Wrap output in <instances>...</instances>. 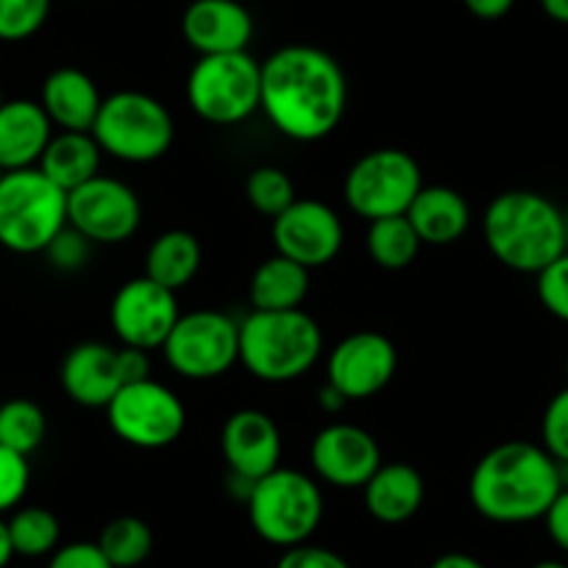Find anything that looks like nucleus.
I'll list each match as a JSON object with an SVG mask.
<instances>
[{
    "label": "nucleus",
    "instance_id": "obj_1",
    "mask_svg": "<svg viewBox=\"0 0 568 568\" xmlns=\"http://www.w3.org/2000/svg\"><path fill=\"white\" fill-rule=\"evenodd\" d=\"M348 81L341 62L315 45H284L262 62L260 109L293 142H318L341 125Z\"/></svg>",
    "mask_w": 568,
    "mask_h": 568
},
{
    "label": "nucleus",
    "instance_id": "obj_2",
    "mask_svg": "<svg viewBox=\"0 0 568 568\" xmlns=\"http://www.w3.org/2000/svg\"><path fill=\"white\" fill-rule=\"evenodd\" d=\"M562 488L560 463L540 444L505 440L479 457L468 479L474 510L494 524H529L544 518Z\"/></svg>",
    "mask_w": 568,
    "mask_h": 568
},
{
    "label": "nucleus",
    "instance_id": "obj_3",
    "mask_svg": "<svg viewBox=\"0 0 568 568\" xmlns=\"http://www.w3.org/2000/svg\"><path fill=\"white\" fill-rule=\"evenodd\" d=\"M485 245L496 262L516 273L538 276L566 254V215L535 190H507L488 204L483 217Z\"/></svg>",
    "mask_w": 568,
    "mask_h": 568
},
{
    "label": "nucleus",
    "instance_id": "obj_4",
    "mask_svg": "<svg viewBox=\"0 0 568 568\" xmlns=\"http://www.w3.org/2000/svg\"><path fill=\"white\" fill-rule=\"evenodd\" d=\"M324 352V332L304 310L251 313L240 324V363L254 379L282 385L307 374Z\"/></svg>",
    "mask_w": 568,
    "mask_h": 568
},
{
    "label": "nucleus",
    "instance_id": "obj_5",
    "mask_svg": "<svg viewBox=\"0 0 568 568\" xmlns=\"http://www.w3.org/2000/svg\"><path fill=\"white\" fill-rule=\"evenodd\" d=\"M251 529L265 544L291 549L307 544L324 518V494L318 483L296 468H282L256 479L245 494Z\"/></svg>",
    "mask_w": 568,
    "mask_h": 568
},
{
    "label": "nucleus",
    "instance_id": "obj_6",
    "mask_svg": "<svg viewBox=\"0 0 568 568\" xmlns=\"http://www.w3.org/2000/svg\"><path fill=\"white\" fill-rule=\"evenodd\" d=\"M92 136L112 160L149 165L173 149L176 123L171 109L149 92L120 90L103 98Z\"/></svg>",
    "mask_w": 568,
    "mask_h": 568
},
{
    "label": "nucleus",
    "instance_id": "obj_7",
    "mask_svg": "<svg viewBox=\"0 0 568 568\" xmlns=\"http://www.w3.org/2000/svg\"><path fill=\"white\" fill-rule=\"evenodd\" d=\"M68 229V193L40 168L12 171L0 182V245L14 254H45Z\"/></svg>",
    "mask_w": 568,
    "mask_h": 568
},
{
    "label": "nucleus",
    "instance_id": "obj_8",
    "mask_svg": "<svg viewBox=\"0 0 568 568\" xmlns=\"http://www.w3.org/2000/svg\"><path fill=\"white\" fill-rule=\"evenodd\" d=\"M187 103L204 123H245L262 103V62L248 51L199 57L187 75Z\"/></svg>",
    "mask_w": 568,
    "mask_h": 568
},
{
    "label": "nucleus",
    "instance_id": "obj_9",
    "mask_svg": "<svg viewBox=\"0 0 568 568\" xmlns=\"http://www.w3.org/2000/svg\"><path fill=\"white\" fill-rule=\"evenodd\" d=\"M420 187L424 173L413 154L402 149H376L348 168L343 195L348 210L371 223L404 215Z\"/></svg>",
    "mask_w": 568,
    "mask_h": 568
},
{
    "label": "nucleus",
    "instance_id": "obj_10",
    "mask_svg": "<svg viewBox=\"0 0 568 568\" xmlns=\"http://www.w3.org/2000/svg\"><path fill=\"white\" fill-rule=\"evenodd\" d=\"M112 433L134 449L156 452L176 444L187 424L182 398L156 379L129 382L106 404Z\"/></svg>",
    "mask_w": 568,
    "mask_h": 568
},
{
    "label": "nucleus",
    "instance_id": "obj_11",
    "mask_svg": "<svg viewBox=\"0 0 568 568\" xmlns=\"http://www.w3.org/2000/svg\"><path fill=\"white\" fill-rule=\"evenodd\" d=\"M162 354L184 379H217L240 363V324L217 310H195L176 321Z\"/></svg>",
    "mask_w": 568,
    "mask_h": 568
},
{
    "label": "nucleus",
    "instance_id": "obj_12",
    "mask_svg": "<svg viewBox=\"0 0 568 568\" xmlns=\"http://www.w3.org/2000/svg\"><path fill=\"white\" fill-rule=\"evenodd\" d=\"M142 204L134 190L120 179L98 173L95 179L68 193V226L90 243L118 245L140 229Z\"/></svg>",
    "mask_w": 568,
    "mask_h": 568
},
{
    "label": "nucleus",
    "instance_id": "obj_13",
    "mask_svg": "<svg viewBox=\"0 0 568 568\" xmlns=\"http://www.w3.org/2000/svg\"><path fill=\"white\" fill-rule=\"evenodd\" d=\"M182 318L176 293L156 284L145 273L125 282L112 298L109 321L118 341L129 348L154 352L165 346L168 335Z\"/></svg>",
    "mask_w": 568,
    "mask_h": 568
},
{
    "label": "nucleus",
    "instance_id": "obj_14",
    "mask_svg": "<svg viewBox=\"0 0 568 568\" xmlns=\"http://www.w3.org/2000/svg\"><path fill=\"white\" fill-rule=\"evenodd\" d=\"M398 352L382 332H354L343 337L326 363V385L335 387L346 402H365L393 382Z\"/></svg>",
    "mask_w": 568,
    "mask_h": 568
},
{
    "label": "nucleus",
    "instance_id": "obj_15",
    "mask_svg": "<svg viewBox=\"0 0 568 568\" xmlns=\"http://www.w3.org/2000/svg\"><path fill=\"white\" fill-rule=\"evenodd\" d=\"M271 237L276 254L313 271L329 265L341 254L343 221L324 201L296 199L282 215L273 217Z\"/></svg>",
    "mask_w": 568,
    "mask_h": 568
},
{
    "label": "nucleus",
    "instance_id": "obj_16",
    "mask_svg": "<svg viewBox=\"0 0 568 568\" xmlns=\"http://www.w3.org/2000/svg\"><path fill=\"white\" fill-rule=\"evenodd\" d=\"M221 452L234 483H243L248 494L256 479L276 471L282 463V433L262 409H237L221 429Z\"/></svg>",
    "mask_w": 568,
    "mask_h": 568
},
{
    "label": "nucleus",
    "instance_id": "obj_17",
    "mask_svg": "<svg viewBox=\"0 0 568 568\" xmlns=\"http://www.w3.org/2000/svg\"><path fill=\"white\" fill-rule=\"evenodd\" d=\"M310 463L313 471L332 488L363 490V485L382 466V449L363 426L329 424L315 435L310 446Z\"/></svg>",
    "mask_w": 568,
    "mask_h": 568
},
{
    "label": "nucleus",
    "instance_id": "obj_18",
    "mask_svg": "<svg viewBox=\"0 0 568 568\" xmlns=\"http://www.w3.org/2000/svg\"><path fill=\"white\" fill-rule=\"evenodd\" d=\"M182 37L199 57L248 51L254 18L240 0H193L182 14Z\"/></svg>",
    "mask_w": 568,
    "mask_h": 568
},
{
    "label": "nucleus",
    "instance_id": "obj_19",
    "mask_svg": "<svg viewBox=\"0 0 568 568\" xmlns=\"http://www.w3.org/2000/svg\"><path fill=\"white\" fill-rule=\"evenodd\" d=\"M59 382H62V390L68 393L70 402L90 409H106L114 393L125 385L120 348L98 341L79 343L64 354Z\"/></svg>",
    "mask_w": 568,
    "mask_h": 568
},
{
    "label": "nucleus",
    "instance_id": "obj_20",
    "mask_svg": "<svg viewBox=\"0 0 568 568\" xmlns=\"http://www.w3.org/2000/svg\"><path fill=\"white\" fill-rule=\"evenodd\" d=\"M53 123L40 101L14 98L0 103V168L7 173L40 165Z\"/></svg>",
    "mask_w": 568,
    "mask_h": 568
},
{
    "label": "nucleus",
    "instance_id": "obj_21",
    "mask_svg": "<svg viewBox=\"0 0 568 568\" xmlns=\"http://www.w3.org/2000/svg\"><path fill=\"white\" fill-rule=\"evenodd\" d=\"M42 109L59 131H90L101 112L98 84L79 68H59L42 84Z\"/></svg>",
    "mask_w": 568,
    "mask_h": 568
},
{
    "label": "nucleus",
    "instance_id": "obj_22",
    "mask_svg": "<svg viewBox=\"0 0 568 568\" xmlns=\"http://www.w3.org/2000/svg\"><path fill=\"white\" fill-rule=\"evenodd\" d=\"M424 477L409 463H382L363 485V501L371 518L382 524H404L424 505Z\"/></svg>",
    "mask_w": 568,
    "mask_h": 568
},
{
    "label": "nucleus",
    "instance_id": "obj_23",
    "mask_svg": "<svg viewBox=\"0 0 568 568\" xmlns=\"http://www.w3.org/2000/svg\"><path fill=\"white\" fill-rule=\"evenodd\" d=\"M424 245H452L471 226L468 201L452 187H420L409 210L404 212Z\"/></svg>",
    "mask_w": 568,
    "mask_h": 568
},
{
    "label": "nucleus",
    "instance_id": "obj_24",
    "mask_svg": "<svg viewBox=\"0 0 568 568\" xmlns=\"http://www.w3.org/2000/svg\"><path fill=\"white\" fill-rule=\"evenodd\" d=\"M310 296V271L282 254L260 262L248 284V302L256 313L302 310Z\"/></svg>",
    "mask_w": 568,
    "mask_h": 568
},
{
    "label": "nucleus",
    "instance_id": "obj_25",
    "mask_svg": "<svg viewBox=\"0 0 568 568\" xmlns=\"http://www.w3.org/2000/svg\"><path fill=\"white\" fill-rule=\"evenodd\" d=\"M101 145L90 131H59L48 142L45 154L40 160V171L51 179L64 193L81 187L84 182L98 176L101 171Z\"/></svg>",
    "mask_w": 568,
    "mask_h": 568
},
{
    "label": "nucleus",
    "instance_id": "obj_26",
    "mask_svg": "<svg viewBox=\"0 0 568 568\" xmlns=\"http://www.w3.org/2000/svg\"><path fill=\"white\" fill-rule=\"evenodd\" d=\"M201 262H204V251H201L199 237L187 229H171L151 243L145 254V276L176 293L199 276Z\"/></svg>",
    "mask_w": 568,
    "mask_h": 568
},
{
    "label": "nucleus",
    "instance_id": "obj_27",
    "mask_svg": "<svg viewBox=\"0 0 568 568\" xmlns=\"http://www.w3.org/2000/svg\"><path fill=\"white\" fill-rule=\"evenodd\" d=\"M365 245H368L371 260L385 271H404L415 262L420 251V237L407 221V215L379 217V221L368 223V234H365Z\"/></svg>",
    "mask_w": 568,
    "mask_h": 568
},
{
    "label": "nucleus",
    "instance_id": "obj_28",
    "mask_svg": "<svg viewBox=\"0 0 568 568\" xmlns=\"http://www.w3.org/2000/svg\"><path fill=\"white\" fill-rule=\"evenodd\" d=\"M95 544L114 568H136L154 551V529L136 516H118L101 529Z\"/></svg>",
    "mask_w": 568,
    "mask_h": 568
},
{
    "label": "nucleus",
    "instance_id": "obj_29",
    "mask_svg": "<svg viewBox=\"0 0 568 568\" xmlns=\"http://www.w3.org/2000/svg\"><path fill=\"white\" fill-rule=\"evenodd\" d=\"M9 538H12L14 555L20 557H45L59 549L62 524L48 507H20L7 521Z\"/></svg>",
    "mask_w": 568,
    "mask_h": 568
},
{
    "label": "nucleus",
    "instance_id": "obj_30",
    "mask_svg": "<svg viewBox=\"0 0 568 568\" xmlns=\"http://www.w3.org/2000/svg\"><path fill=\"white\" fill-rule=\"evenodd\" d=\"M48 433V418L31 398H12L0 404V446L29 457L42 446Z\"/></svg>",
    "mask_w": 568,
    "mask_h": 568
},
{
    "label": "nucleus",
    "instance_id": "obj_31",
    "mask_svg": "<svg viewBox=\"0 0 568 568\" xmlns=\"http://www.w3.org/2000/svg\"><path fill=\"white\" fill-rule=\"evenodd\" d=\"M245 199L260 215L273 221L296 201V187H293V179L282 168L262 165L251 171L248 182H245Z\"/></svg>",
    "mask_w": 568,
    "mask_h": 568
},
{
    "label": "nucleus",
    "instance_id": "obj_32",
    "mask_svg": "<svg viewBox=\"0 0 568 568\" xmlns=\"http://www.w3.org/2000/svg\"><path fill=\"white\" fill-rule=\"evenodd\" d=\"M51 0H0V42L31 40L45 26Z\"/></svg>",
    "mask_w": 568,
    "mask_h": 568
},
{
    "label": "nucleus",
    "instance_id": "obj_33",
    "mask_svg": "<svg viewBox=\"0 0 568 568\" xmlns=\"http://www.w3.org/2000/svg\"><path fill=\"white\" fill-rule=\"evenodd\" d=\"M540 446L560 466H568V385L549 398L540 418Z\"/></svg>",
    "mask_w": 568,
    "mask_h": 568
},
{
    "label": "nucleus",
    "instance_id": "obj_34",
    "mask_svg": "<svg viewBox=\"0 0 568 568\" xmlns=\"http://www.w3.org/2000/svg\"><path fill=\"white\" fill-rule=\"evenodd\" d=\"M31 483V466L29 457L18 455V452L0 446V516L23 501L26 490Z\"/></svg>",
    "mask_w": 568,
    "mask_h": 568
},
{
    "label": "nucleus",
    "instance_id": "obj_35",
    "mask_svg": "<svg viewBox=\"0 0 568 568\" xmlns=\"http://www.w3.org/2000/svg\"><path fill=\"white\" fill-rule=\"evenodd\" d=\"M538 298L546 313L568 324V251L538 273Z\"/></svg>",
    "mask_w": 568,
    "mask_h": 568
},
{
    "label": "nucleus",
    "instance_id": "obj_36",
    "mask_svg": "<svg viewBox=\"0 0 568 568\" xmlns=\"http://www.w3.org/2000/svg\"><path fill=\"white\" fill-rule=\"evenodd\" d=\"M90 245L92 243L84 234H79L75 229L68 226L57 234V240L48 245L45 254L48 260H51V265L59 267V271H79L87 262V256H90Z\"/></svg>",
    "mask_w": 568,
    "mask_h": 568
},
{
    "label": "nucleus",
    "instance_id": "obj_37",
    "mask_svg": "<svg viewBox=\"0 0 568 568\" xmlns=\"http://www.w3.org/2000/svg\"><path fill=\"white\" fill-rule=\"evenodd\" d=\"M276 568H352L346 557H341L337 551L326 549V546H313L298 544L284 549L282 557L276 560Z\"/></svg>",
    "mask_w": 568,
    "mask_h": 568
},
{
    "label": "nucleus",
    "instance_id": "obj_38",
    "mask_svg": "<svg viewBox=\"0 0 568 568\" xmlns=\"http://www.w3.org/2000/svg\"><path fill=\"white\" fill-rule=\"evenodd\" d=\"M48 568H114V566L103 557V551L98 549V544L75 540V544L59 546V549L51 555Z\"/></svg>",
    "mask_w": 568,
    "mask_h": 568
},
{
    "label": "nucleus",
    "instance_id": "obj_39",
    "mask_svg": "<svg viewBox=\"0 0 568 568\" xmlns=\"http://www.w3.org/2000/svg\"><path fill=\"white\" fill-rule=\"evenodd\" d=\"M544 524H546V532H549L551 544L568 555V488L566 485H562L560 494L555 496V501L549 505V510L544 513Z\"/></svg>",
    "mask_w": 568,
    "mask_h": 568
},
{
    "label": "nucleus",
    "instance_id": "obj_40",
    "mask_svg": "<svg viewBox=\"0 0 568 568\" xmlns=\"http://www.w3.org/2000/svg\"><path fill=\"white\" fill-rule=\"evenodd\" d=\"M463 7L479 20H501L513 12L516 0H463Z\"/></svg>",
    "mask_w": 568,
    "mask_h": 568
},
{
    "label": "nucleus",
    "instance_id": "obj_41",
    "mask_svg": "<svg viewBox=\"0 0 568 568\" xmlns=\"http://www.w3.org/2000/svg\"><path fill=\"white\" fill-rule=\"evenodd\" d=\"M429 568H488V566H485L483 560H477V557L466 555V551H446V555H440Z\"/></svg>",
    "mask_w": 568,
    "mask_h": 568
},
{
    "label": "nucleus",
    "instance_id": "obj_42",
    "mask_svg": "<svg viewBox=\"0 0 568 568\" xmlns=\"http://www.w3.org/2000/svg\"><path fill=\"white\" fill-rule=\"evenodd\" d=\"M318 402H321V409H326V413H341V409L348 404L346 396H341V393H337L332 385L321 387Z\"/></svg>",
    "mask_w": 568,
    "mask_h": 568
},
{
    "label": "nucleus",
    "instance_id": "obj_43",
    "mask_svg": "<svg viewBox=\"0 0 568 568\" xmlns=\"http://www.w3.org/2000/svg\"><path fill=\"white\" fill-rule=\"evenodd\" d=\"M538 3L546 18L560 26H568V0H538Z\"/></svg>",
    "mask_w": 568,
    "mask_h": 568
},
{
    "label": "nucleus",
    "instance_id": "obj_44",
    "mask_svg": "<svg viewBox=\"0 0 568 568\" xmlns=\"http://www.w3.org/2000/svg\"><path fill=\"white\" fill-rule=\"evenodd\" d=\"M12 557H14L12 538H9L7 521H3V516H0V568H7L9 562H12Z\"/></svg>",
    "mask_w": 568,
    "mask_h": 568
},
{
    "label": "nucleus",
    "instance_id": "obj_45",
    "mask_svg": "<svg viewBox=\"0 0 568 568\" xmlns=\"http://www.w3.org/2000/svg\"><path fill=\"white\" fill-rule=\"evenodd\" d=\"M532 568H568V566L560 560H540V562H535Z\"/></svg>",
    "mask_w": 568,
    "mask_h": 568
},
{
    "label": "nucleus",
    "instance_id": "obj_46",
    "mask_svg": "<svg viewBox=\"0 0 568 568\" xmlns=\"http://www.w3.org/2000/svg\"><path fill=\"white\" fill-rule=\"evenodd\" d=\"M566 251H568V215H566Z\"/></svg>",
    "mask_w": 568,
    "mask_h": 568
},
{
    "label": "nucleus",
    "instance_id": "obj_47",
    "mask_svg": "<svg viewBox=\"0 0 568 568\" xmlns=\"http://www.w3.org/2000/svg\"><path fill=\"white\" fill-rule=\"evenodd\" d=\"M3 176H7V171H3V168H0V182H3Z\"/></svg>",
    "mask_w": 568,
    "mask_h": 568
},
{
    "label": "nucleus",
    "instance_id": "obj_48",
    "mask_svg": "<svg viewBox=\"0 0 568 568\" xmlns=\"http://www.w3.org/2000/svg\"><path fill=\"white\" fill-rule=\"evenodd\" d=\"M3 101H7V98H3V90H0V103H3Z\"/></svg>",
    "mask_w": 568,
    "mask_h": 568
},
{
    "label": "nucleus",
    "instance_id": "obj_49",
    "mask_svg": "<svg viewBox=\"0 0 568 568\" xmlns=\"http://www.w3.org/2000/svg\"><path fill=\"white\" fill-rule=\"evenodd\" d=\"M566 379H568V359H566Z\"/></svg>",
    "mask_w": 568,
    "mask_h": 568
}]
</instances>
